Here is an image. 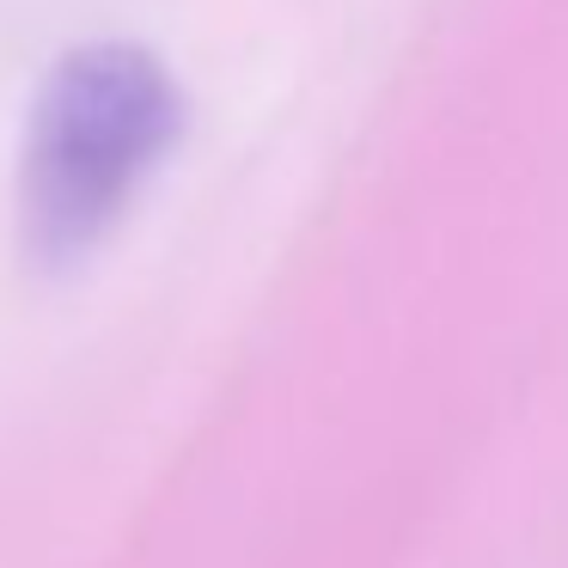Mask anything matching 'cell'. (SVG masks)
Wrapping results in <instances>:
<instances>
[{
  "label": "cell",
  "mask_w": 568,
  "mask_h": 568,
  "mask_svg": "<svg viewBox=\"0 0 568 568\" xmlns=\"http://www.w3.org/2000/svg\"><path fill=\"white\" fill-rule=\"evenodd\" d=\"M190 104L141 43H80L43 74L19 148V239L38 270H74L184 141Z\"/></svg>",
  "instance_id": "cell-1"
}]
</instances>
